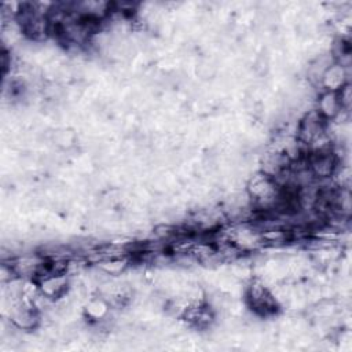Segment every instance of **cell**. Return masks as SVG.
I'll use <instances>...</instances> for the list:
<instances>
[{
	"instance_id": "1",
	"label": "cell",
	"mask_w": 352,
	"mask_h": 352,
	"mask_svg": "<svg viewBox=\"0 0 352 352\" xmlns=\"http://www.w3.org/2000/svg\"><path fill=\"white\" fill-rule=\"evenodd\" d=\"M248 301L252 309L261 316L275 314V311L278 309L275 298L260 282H253L249 286Z\"/></svg>"
}]
</instances>
